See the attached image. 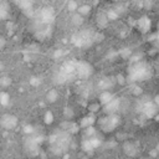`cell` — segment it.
I'll return each mask as SVG.
<instances>
[{"label":"cell","mask_w":159,"mask_h":159,"mask_svg":"<svg viewBox=\"0 0 159 159\" xmlns=\"http://www.w3.org/2000/svg\"><path fill=\"white\" fill-rule=\"evenodd\" d=\"M154 40H155V45L159 47V31H158V32L154 35Z\"/></svg>","instance_id":"cell-19"},{"label":"cell","mask_w":159,"mask_h":159,"mask_svg":"<svg viewBox=\"0 0 159 159\" xmlns=\"http://www.w3.org/2000/svg\"><path fill=\"white\" fill-rule=\"evenodd\" d=\"M107 22H108L107 14L101 12V14H98V15H97V24L99 25V27H104V26L107 25Z\"/></svg>","instance_id":"cell-10"},{"label":"cell","mask_w":159,"mask_h":159,"mask_svg":"<svg viewBox=\"0 0 159 159\" xmlns=\"http://www.w3.org/2000/svg\"><path fill=\"white\" fill-rule=\"evenodd\" d=\"M89 11H91V6H89L88 4L80 5V6H78V10H77V12H78L80 15H82V16H84V15L89 14Z\"/></svg>","instance_id":"cell-12"},{"label":"cell","mask_w":159,"mask_h":159,"mask_svg":"<svg viewBox=\"0 0 159 159\" xmlns=\"http://www.w3.org/2000/svg\"><path fill=\"white\" fill-rule=\"evenodd\" d=\"M52 120H53V114H52V112L47 111L46 114H45V122L46 123H52Z\"/></svg>","instance_id":"cell-18"},{"label":"cell","mask_w":159,"mask_h":159,"mask_svg":"<svg viewBox=\"0 0 159 159\" xmlns=\"http://www.w3.org/2000/svg\"><path fill=\"white\" fill-rule=\"evenodd\" d=\"M72 117H73V111H72V108H66V109H65V118H66V120H70Z\"/></svg>","instance_id":"cell-17"},{"label":"cell","mask_w":159,"mask_h":159,"mask_svg":"<svg viewBox=\"0 0 159 159\" xmlns=\"http://www.w3.org/2000/svg\"><path fill=\"white\" fill-rule=\"evenodd\" d=\"M118 82H119V83H124V81H123V77H122V76H118Z\"/></svg>","instance_id":"cell-22"},{"label":"cell","mask_w":159,"mask_h":159,"mask_svg":"<svg viewBox=\"0 0 159 159\" xmlns=\"http://www.w3.org/2000/svg\"><path fill=\"white\" fill-rule=\"evenodd\" d=\"M2 68H4V65H2V63H1V62H0V71H1V70H2Z\"/></svg>","instance_id":"cell-23"},{"label":"cell","mask_w":159,"mask_h":159,"mask_svg":"<svg viewBox=\"0 0 159 159\" xmlns=\"http://www.w3.org/2000/svg\"><path fill=\"white\" fill-rule=\"evenodd\" d=\"M99 123H101V127L103 130L109 132V130H113L119 124V117L116 114H108L107 117L102 118Z\"/></svg>","instance_id":"cell-2"},{"label":"cell","mask_w":159,"mask_h":159,"mask_svg":"<svg viewBox=\"0 0 159 159\" xmlns=\"http://www.w3.org/2000/svg\"><path fill=\"white\" fill-rule=\"evenodd\" d=\"M137 27L142 31V32H148L149 30H150V27H152V21H150V19L148 17V16H142L138 21H137Z\"/></svg>","instance_id":"cell-5"},{"label":"cell","mask_w":159,"mask_h":159,"mask_svg":"<svg viewBox=\"0 0 159 159\" xmlns=\"http://www.w3.org/2000/svg\"><path fill=\"white\" fill-rule=\"evenodd\" d=\"M81 159H87V158H81Z\"/></svg>","instance_id":"cell-24"},{"label":"cell","mask_w":159,"mask_h":159,"mask_svg":"<svg viewBox=\"0 0 159 159\" xmlns=\"http://www.w3.org/2000/svg\"><path fill=\"white\" fill-rule=\"evenodd\" d=\"M0 123H1V125H2L4 128L11 129V128H14V127L16 125L17 119H16V117H14V116L5 114V116H2V117L0 118Z\"/></svg>","instance_id":"cell-4"},{"label":"cell","mask_w":159,"mask_h":159,"mask_svg":"<svg viewBox=\"0 0 159 159\" xmlns=\"http://www.w3.org/2000/svg\"><path fill=\"white\" fill-rule=\"evenodd\" d=\"M154 104H155V106L158 107V109H159V94L154 97Z\"/></svg>","instance_id":"cell-20"},{"label":"cell","mask_w":159,"mask_h":159,"mask_svg":"<svg viewBox=\"0 0 159 159\" xmlns=\"http://www.w3.org/2000/svg\"><path fill=\"white\" fill-rule=\"evenodd\" d=\"M99 107H101V103H99V102H97V103H91V104L88 106V111H89V112H97V111L99 109Z\"/></svg>","instance_id":"cell-16"},{"label":"cell","mask_w":159,"mask_h":159,"mask_svg":"<svg viewBox=\"0 0 159 159\" xmlns=\"http://www.w3.org/2000/svg\"><path fill=\"white\" fill-rule=\"evenodd\" d=\"M71 22H72L75 26H80V25H82V22H83V16L80 15L78 12H76V14H73V15L71 16Z\"/></svg>","instance_id":"cell-11"},{"label":"cell","mask_w":159,"mask_h":159,"mask_svg":"<svg viewBox=\"0 0 159 159\" xmlns=\"http://www.w3.org/2000/svg\"><path fill=\"white\" fill-rule=\"evenodd\" d=\"M93 123H94V117H93V116H88V117H84V118L80 122V125H81L82 128L87 129V128L92 127Z\"/></svg>","instance_id":"cell-8"},{"label":"cell","mask_w":159,"mask_h":159,"mask_svg":"<svg viewBox=\"0 0 159 159\" xmlns=\"http://www.w3.org/2000/svg\"><path fill=\"white\" fill-rule=\"evenodd\" d=\"M119 99L114 98L111 103H108L107 106H104V111L107 112V114H114L117 112V109H119Z\"/></svg>","instance_id":"cell-7"},{"label":"cell","mask_w":159,"mask_h":159,"mask_svg":"<svg viewBox=\"0 0 159 159\" xmlns=\"http://www.w3.org/2000/svg\"><path fill=\"white\" fill-rule=\"evenodd\" d=\"M9 99H10V96L6 93V92H0V103L6 106L9 103Z\"/></svg>","instance_id":"cell-13"},{"label":"cell","mask_w":159,"mask_h":159,"mask_svg":"<svg viewBox=\"0 0 159 159\" xmlns=\"http://www.w3.org/2000/svg\"><path fill=\"white\" fill-rule=\"evenodd\" d=\"M129 80L130 81H147L152 77V68L150 66L144 62V61H138V62H133L132 66L129 67Z\"/></svg>","instance_id":"cell-1"},{"label":"cell","mask_w":159,"mask_h":159,"mask_svg":"<svg viewBox=\"0 0 159 159\" xmlns=\"http://www.w3.org/2000/svg\"><path fill=\"white\" fill-rule=\"evenodd\" d=\"M10 83H11L10 77H7V76H2V77H0V86H2V87H7Z\"/></svg>","instance_id":"cell-14"},{"label":"cell","mask_w":159,"mask_h":159,"mask_svg":"<svg viewBox=\"0 0 159 159\" xmlns=\"http://www.w3.org/2000/svg\"><path fill=\"white\" fill-rule=\"evenodd\" d=\"M114 99V96L109 92V91H102V93L99 94V103L102 106H107L108 103H111Z\"/></svg>","instance_id":"cell-6"},{"label":"cell","mask_w":159,"mask_h":159,"mask_svg":"<svg viewBox=\"0 0 159 159\" xmlns=\"http://www.w3.org/2000/svg\"><path fill=\"white\" fill-rule=\"evenodd\" d=\"M4 43H5V41H4V39H2L1 36H0V48H1L2 46H4Z\"/></svg>","instance_id":"cell-21"},{"label":"cell","mask_w":159,"mask_h":159,"mask_svg":"<svg viewBox=\"0 0 159 159\" xmlns=\"http://www.w3.org/2000/svg\"><path fill=\"white\" fill-rule=\"evenodd\" d=\"M78 2H76V1H70L68 4H67V7H68V10L70 11H77L78 10Z\"/></svg>","instance_id":"cell-15"},{"label":"cell","mask_w":159,"mask_h":159,"mask_svg":"<svg viewBox=\"0 0 159 159\" xmlns=\"http://www.w3.org/2000/svg\"><path fill=\"white\" fill-rule=\"evenodd\" d=\"M57 98H58V92L56 89H50V92H47V94H46V101L50 103L56 102Z\"/></svg>","instance_id":"cell-9"},{"label":"cell","mask_w":159,"mask_h":159,"mask_svg":"<svg viewBox=\"0 0 159 159\" xmlns=\"http://www.w3.org/2000/svg\"><path fill=\"white\" fill-rule=\"evenodd\" d=\"M92 72H93V68L88 62L80 61L76 63V73L80 78H87L92 75Z\"/></svg>","instance_id":"cell-3"}]
</instances>
